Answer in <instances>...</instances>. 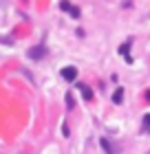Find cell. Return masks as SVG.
Returning <instances> with one entry per match:
<instances>
[{
	"mask_svg": "<svg viewBox=\"0 0 150 154\" xmlns=\"http://www.w3.org/2000/svg\"><path fill=\"white\" fill-rule=\"evenodd\" d=\"M60 7H62V11H64V13H69L71 18H80V9H77L75 5H71V2H66V0H64Z\"/></svg>",
	"mask_w": 150,
	"mask_h": 154,
	"instance_id": "cell-1",
	"label": "cell"
},
{
	"mask_svg": "<svg viewBox=\"0 0 150 154\" xmlns=\"http://www.w3.org/2000/svg\"><path fill=\"white\" fill-rule=\"evenodd\" d=\"M44 55H46V48L44 46H33V48H29V57L31 60H42V57H44Z\"/></svg>",
	"mask_w": 150,
	"mask_h": 154,
	"instance_id": "cell-2",
	"label": "cell"
},
{
	"mask_svg": "<svg viewBox=\"0 0 150 154\" xmlns=\"http://www.w3.org/2000/svg\"><path fill=\"white\" fill-rule=\"evenodd\" d=\"M62 77L66 82H75V77H77V68L75 66H66V68H62Z\"/></svg>",
	"mask_w": 150,
	"mask_h": 154,
	"instance_id": "cell-3",
	"label": "cell"
},
{
	"mask_svg": "<svg viewBox=\"0 0 150 154\" xmlns=\"http://www.w3.org/2000/svg\"><path fill=\"white\" fill-rule=\"evenodd\" d=\"M128 51H130V42H126V44H121V46H119V53H121V55H126V62H130V55H128Z\"/></svg>",
	"mask_w": 150,
	"mask_h": 154,
	"instance_id": "cell-4",
	"label": "cell"
},
{
	"mask_svg": "<svg viewBox=\"0 0 150 154\" xmlns=\"http://www.w3.org/2000/svg\"><path fill=\"white\" fill-rule=\"evenodd\" d=\"M113 101H115V103H121V101H124V90H121V88L115 90V95H113Z\"/></svg>",
	"mask_w": 150,
	"mask_h": 154,
	"instance_id": "cell-5",
	"label": "cell"
},
{
	"mask_svg": "<svg viewBox=\"0 0 150 154\" xmlns=\"http://www.w3.org/2000/svg\"><path fill=\"white\" fill-rule=\"evenodd\" d=\"M80 90H82V95H84V99H93V93H91V88L88 86H84V84H82V86H80Z\"/></svg>",
	"mask_w": 150,
	"mask_h": 154,
	"instance_id": "cell-6",
	"label": "cell"
},
{
	"mask_svg": "<svg viewBox=\"0 0 150 154\" xmlns=\"http://www.w3.org/2000/svg\"><path fill=\"white\" fill-rule=\"evenodd\" d=\"M144 130H146V132H150V115H146V117H144Z\"/></svg>",
	"mask_w": 150,
	"mask_h": 154,
	"instance_id": "cell-7",
	"label": "cell"
},
{
	"mask_svg": "<svg viewBox=\"0 0 150 154\" xmlns=\"http://www.w3.org/2000/svg\"><path fill=\"white\" fill-rule=\"evenodd\" d=\"M146 97H148V99H150V90H148V93H146Z\"/></svg>",
	"mask_w": 150,
	"mask_h": 154,
	"instance_id": "cell-8",
	"label": "cell"
}]
</instances>
